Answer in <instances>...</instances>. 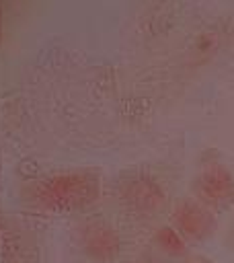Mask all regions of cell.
Instances as JSON below:
<instances>
[{
  "instance_id": "9",
  "label": "cell",
  "mask_w": 234,
  "mask_h": 263,
  "mask_svg": "<svg viewBox=\"0 0 234 263\" xmlns=\"http://www.w3.org/2000/svg\"><path fill=\"white\" fill-rule=\"evenodd\" d=\"M0 37H2V6H0Z\"/></svg>"
},
{
  "instance_id": "6",
  "label": "cell",
  "mask_w": 234,
  "mask_h": 263,
  "mask_svg": "<svg viewBox=\"0 0 234 263\" xmlns=\"http://www.w3.org/2000/svg\"><path fill=\"white\" fill-rule=\"evenodd\" d=\"M154 245L170 257H183L187 255V240L181 236V232L174 226H160L154 234Z\"/></svg>"
},
{
  "instance_id": "2",
  "label": "cell",
  "mask_w": 234,
  "mask_h": 263,
  "mask_svg": "<svg viewBox=\"0 0 234 263\" xmlns=\"http://www.w3.org/2000/svg\"><path fill=\"white\" fill-rule=\"evenodd\" d=\"M195 201L207 210H224L234 203V173L220 160L203 162L193 177Z\"/></svg>"
},
{
  "instance_id": "3",
  "label": "cell",
  "mask_w": 234,
  "mask_h": 263,
  "mask_svg": "<svg viewBox=\"0 0 234 263\" xmlns=\"http://www.w3.org/2000/svg\"><path fill=\"white\" fill-rule=\"evenodd\" d=\"M119 199L129 214L140 216V218H150L164 210L166 191L154 175L135 173L121 183Z\"/></svg>"
},
{
  "instance_id": "8",
  "label": "cell",
  "mask_w": 234,
  "mask_h": 263,
  "mask_svg": "<svg viewBox=\"0 0 234 263\" xmlns=\"http://www.w3.org/2000/svg\"><path fill=\"white\" fill-rule=\"evenodd\" d=\"M133 263H160V261H156V259H138Z\"/></svg>"
},
{
  "instance_id": "1",
  "label": "cell",
  "mask_w": 234,
  "mask_h": 263,
  "mask_svg": "<svg viewBox=\"0 0 234 263\" xmlns=\"http://www.w3.org/2000/svg\"><path fill=\"white\" fill-rule=\"evenodd\" d=\"M101 195V179L92 171L49 173L27 187V201L45 214H72L90 208Z\"/></svg>"
},
{
  "instance_id": "5",
  "label": "cell",
  "mask_w": 234,
  "mask_h": 263,
  "mask_svg": "<svg viewBox=\"0 0 234 263\" xmlns=\"http://www.w3.org/2000/svg\"><path fill=\"white\" fill-rule=\"evenodd\" d=\"M172 226L185 240H205L216 230V216L199 201L183 199L172 208Z\"/></svg>"
},
{
  "instance_id": "4",
  "label": "cell",
  "mask_w": 234,
  "mask_h": 263,
  "mask_svg": "<svg viewBox=\"0 0 234 263\" xmlns=\"http://www.w3.org/2000/svg\"><path fill=\"white\" fill-rule=\"evenodd\" d=\"M78 251L94 263H111L121 253V236L115 226L105 220L82 222L76 230Z\"/></svg>"
},
{
  "instance_id": "7",
  "label": "cell",
  "mask_w": 234,
  "mask_h": 263,
  "mask_svg": "<svg viewBox=\"0 0 234 263\" xmlns=\"http://www.w3.org/2000/svg\"><path fill=\"white\" fill-rule=\"evenodd\" d=\"M187 263H211L209 259H205V257H191Z\"/></svg>"
}]
</instances>
